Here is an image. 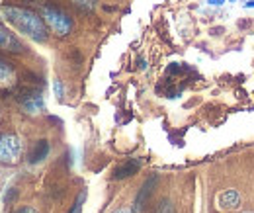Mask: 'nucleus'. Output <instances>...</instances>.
<instances>
[{"mask_svg":"<svg viewBox=\"0 0 254 213\" xmlns=\"http://www.w3.org/2000/svg\"><path fill=\"white\" fill-rule=\"evenodd\" d=\"M0 14L4 18V22H8L12 28L32 37L37 43H45L49 37V28L43 20L41 14H37L32 8L26 6H16V4H2Z\"/></svg>","mask_w":254,"mask_h":213,"instance_id":"1","label":"nucleus"},{"mask_svg":"<svg viewBox=\"0 0 254 213\" xmlns=\"http://www.w3.org/2000/svg\"><path fill=\"white\" fill-rule=\"evenodd\" d=\"M41 16H43L47 28L53 31L57 37L70 35V31L74 28L72 18L64 12L63 8H59L57 4H43L41 6Z\"/></svg>","mask_w":254,"mask_h":213,"instance_id":"2","label":"nucleus"},{"mask_svg":"<svg viewBox=\"0 0 254 213\" xmlns=\"http://www.w3.org/2000/svg\"><path fill=\"white\" fill-rule=\"evenodd\" d=\"M20 156H22V139L12 131L0 133V164L14 166L18 164Z\"/></svg>","mask_w":254,"mask_h":213,"instance_id":"3","label":"nucleus"},{"mask_svg":"<svg viewBox=\"0 0 254 213\" xmlns=\"http://www.w3.org/2000/svg\"><path fill=\"white\" fill-rule=\"evenodd\" d=\"M20 106L28 112V114H39L45 110V100H43V94L37 90V88H30V90H24L20 94Z\"/></svg>","mask_w":254,"mask_h":213,"instance_id":"4","label":"nucleus"},{"mask_svg":"<svg viewBox=\"0 0 254 213\" xmlns=\"http://www.w3.org/2000/svg\"><path fill=\"white\" fill-rule=\"evenodd\" d=\"M0 51H6V53H24L26 51L24 43L2 24H0Z\"/></svg>","mask_w":254,"mask_h":213,"instance_id":"5","label":"nucleus"},{"mask_svg":"<svg viewBox=\"0 0 254 213\" xmlns=\"http://www.w3.org/2000/svg\"><path fill=\"white\" fill-rule=\"evenodd\" d=\"M49 151H51V145H49L47 139L35 141L33 147L30 149V152H28V162H30V164H39V162H43V160L49 156Z\"/></svg>","mask_w":254,"mask_h":213,"instance_id":"6","label":"nucleus"},{"mask_svg":"<svg viewBox=\"0 0 254 213\" xmlns=\"http://www.w3.org/2000/svg\"><path fill=\"white\" fill-rule=\"evenodd\" d=\"M141 168V160L139 158H129L124 164H120L116 170H114V180H126L129 176L137 174Z\"/></svg>","mask_w":254,"mask_h":213,"instance_id":"7","label":"nucleus"},{"mask_svg":"<svg viewBox=\"0 0 254 213\" xmlns=\"http://www.w3.org/2000/svg\"><path fill=\"white\" fill-rule=\"evenodd\" d=\"M155 184H157V176H151V178H147L145 184L141 186V190H139V194H137V198H135V212H139V210L145 206V202H147V198L151 196Z\"/></svg>","mask_w":254,"mask_h":213,"instance_id":"8","label":"nucleus"},{"mask_svg":"<svg viewBox=\"0 0 254 213\" xmlns=\"http://www.w3.org/2000/svg\"><path fill=\"white\" fill-rule=\"evenodd\" d=\"M241 202V196L237 190H225L221 196H219V206L229 210V208H237Z\"/></svg>","mask_w":254,"mask_h":213,"instance_id":"9","label":"nucleus"},{"mask_svg":"<svg viewBox=\"0 0 254 213\" xmlns=\"http://www.w3.org/2000/svg\"><path fill=\"white\" fill-rule=\"evenodd\" d=\"M14 74H16L14 65L8 61V59L0 57V84H8V82H12V80H14Z\"/></svg>","mask_w":254,"mask_h":213,"instance_id":"10","label":"nucleus"},{"mask_svg":"<svg viewBox=\"0 0 254 213\" xmlns=\"http://www.w3.org/2000/svg\"><path fill=\"white\" fill-rule=\"evenodd\" d=\"M84 202H86V190H82V192L76 196V200H74V204H72V208H70V212L68 213H82Z\"/></svg>","mask_w":254,"mask_h":213,"instance_id":"11","label":"nucleus"},{"mask_svg":"<svg viewBox=\"0 0 254 213\" xmlns=\"http://www.w3.org/2000/svg\"><path fill=\"white\" fill-rule=\"evenodd\" d=\"M72 4H76L80 10H84V12H90V10H94L96 6V0H72Z\"/></svg>","mask_w":254,"mask_h":213,"instance_id":"12","label":"nucleus"},{"mask_svg":"<svg viewBox=\"0 0 254 213\" xmlns=\"http://www.w3.org/2000/svg\"><path fill=\"white\" fill-rule=\"evenodd\" d=\"M53 92H55V96H57L59 100L64 96V86H63V82H61L59 78H55V80H53Z\"/></svg>","mask_w":254,"mask_h":213,"instance_id":"13","label":"nucleus"},{"mask_svg":"<svg viewBox=\"0 0 254 213\" xmlns=\"http://www.w3.org/2000/svg\"><path fill=\"white\" fill-rule=\"evenodd\" d=\"M155 213H174V208L170 206V202L164 200V202H160L159 204V208H157V212Z\"/></svg>","mask_w":254,"mask_h":213,"instance_id":"14","label":"nucleus"},{"mask_svg":"<svg viewBox=\"0 0 254 213\" xmlns=\"http://www.w3.org/2000/svg\"><path fill=\"white\" fill-rule=\"evenodd\" d=\"M14 213H37L33 208H30V206H22V208H18Z\"/></svg>","mask_w":254,"mask_h":213,"instance_id":"15","label":"nucleus"},{"mask_svg":"<svg viewBox=\"0 0 254 213\" xmlns=\"http://www.w3.org/2000/svg\"><path fill=\"white\" fill-rule=\"evenodd\" d=\"M223 2H225V0H207L209 6H221Z\"/></svg>","mask_w":254,"mask_h":213,"instance_id":"16","label":"nucleus"},{"mask_svg":"<svg viewBox=\"0 0 254 213\" xmlns=\"http://www.w3.org/2000/svg\"><path fill=\"white\" fill-rule=\"evenodd\" d=\"M243 6H245V8H254V0H247V2H243Z\"/></svg>","mask_w":254,"mask_h":213,"instance_id":"17","label":"nucleus"},{"mask_svg":"<svg viewBox=\"0 0 254 213\" xmlns=\"http://www.w3.org/2000/svg\"><path fill=\"white\" fill-rule=\"evenodd\" d=\"M114 213H129L127 210H118V212H114Z\"/></svg>","mask_w":254,"mask_h":213,"instance_id":"18","label":"nucleus"},{"mask_svg":"<svg viewBox=\"0 0 254 213\" xmlns=\"http://www.w3.org/2000/svg\"><path fill=\"white\" fill-rule=\"evenodd\" d=\"M243 213H253V212H243Z\"/></svg>","mask_w":254,"mask_h":213,"instance_id":"19","label":"nucleus"}]
</instances>
